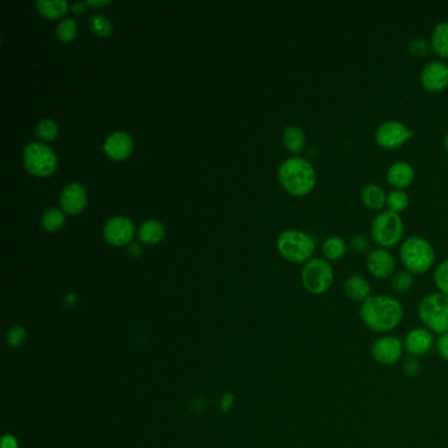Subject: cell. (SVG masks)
I'll use <instances>...</instances> for the list:
<instances>
[{
    "label": "cell",
    "instance_id": "cell-1",
    "mask_svg": "<svg viewBox=\"0 0 448 448\" xmlns=\"http://www.w3.org/2000/svg\"><path fill=\"white\" fill-rule=\"evenodd\" d=\"M359 315L369 330L388 333L401 324L404 309L397 298L392 296L374 295L362 303Z\"/></svg>",
    "mask_w": 448,
    "mask_h": 448
},
{
    "label": "cell",
    "instance_id": "cell-2",
    "mask_svg": "<svg viewBox=\"0 0 448 448\" xmlns=\"http://www.w3.org/2000/svg\"><path fill=\"white\" fill-rule=\"evenodd\" d=\"M279 182L288 194L306 196L317 184V173L313 164L300 157L288 158L279 166Z\"/></svg>",
    "mask_w": 448,
    "mask_h": 448
},
{
    "label": "cell",
    "instance_id": "cell-3",
    "mask_svg": "<svg viewBox=\"0 0 448 448\" xmlns=\"http://www.w3.org/2000/svg\"><path fill=\"white\" fill-rule=\"evenodd\" d=\"M402 265L411 275H422L435 263V250L428 239L413 235L407 238L400 249Z\"/></svg>",
    "mask_w": 448,
    "mask_h": 448
},
{
    "label": "cell",
    "instance_id": "cell-4",
    "mask_svg": "<svg viewBox=\"0 0 448 448\" xmlns=\"http://www.w3.org/2000/svg\"><path fill=\"white\" fill-rule=\"evenodd\" d=\"M277 250L291 263H306L316 251V242L300 230H285L277 238Z\"/></svg>",
    "mask_w": 448,
    "mask_h": 448
},
{
    "label": "cell",
    "instance_id": "cell-5",
    "mask_svg": "<svg viewBox=\"0 0 448 448\" xmlns=\"http://www.w3.org/2000/svg\"><path fill=\"white\" fill-rule=\"evenodd\" d=\"M418 315L423 325L437 334L448 333V296L430 294L418 306Z\"/></svg>",
    "mask_w": 448,
    "mask_h": 448
},
{
    "label": "cell",
    "instance_id": "cell-6",
    "mask_svg": "<svg viewBox=\"0 0 448 448\" xmlns=\"http://www.w3.org/2000/svg\"><path fill=\"white\" fill-rule=\"evenodd\" d=\"M404 221L401 216L390 211H384L376 216L371 225V235L375 244L383 249H389L401 242L404 237Z\"/></svg>",
    "mask_w": 448,
    "mask_h": 448
},
{
    "label": "cell",
    "instance_id": "cell-7",
    "mask_svg": "<svg viewBox=\"0 0 448 448\" xmlns=\"http://www.w3.org/2000/svg\"><path fill=\"white\" fill-rule=\"evenodd\" d=\"M301 282L312 295H324L334 283V268L329 261L313 258L301 271Z\"/></svg>",
    "mask_w": 448,
    "mask_h": 448
},
{
    "label": "cell",
    "instance_id": "cell-8",
    "mask_svg": "<svg viewBox=\"0 0 448 448\" xmlns=\"http://www.w3.org/2000/svg\"><path fill=\"white\" fill-rule=\"evenodd\" d=\"M22 159L27 170L36 176H48L55 171L58 158L54 150L42 143H28L24 147Z\"/></svg>",
    "mask_w": 448,
    "mask_h": 448
},
{
    "label": "cell",
    "instance_id": "cell-9",
    "mask_svg": "<svg viewBox=\"0 0 448 448\" xmlns=\"http://www.w3.org/2000/svg\"><path fill=\"white\" fill-rule=\"evenodd\" d=\"M414 132L409 129L404 122L398 120H388L377 126L375 141L386 150H395L411 140Z\"/></svg>",
    "mask_w": 448,
    "mask_h": 448
},
{
    "label": "cell",
    "instance_id": "cell-10",
    "mask_svg": "<svg viewBox=\"0 0 448 448\" xmlns=\"http://www.w3.org/2000/svg\"><path fill=\"white\" fill-rule=\"evenodd\" d=\"M404 353V342L395 336H384L376 339L371 346V355L381 366L397 363Z\"/></svg>",
    "mask_w": 448,
    "mask_h": 448
},
{
    "label": "cell",
    "instance_id": "cell-11",
    "mask_svg": "<svg viewBox=\"0 0 448 448\" xmlns=\"http://www.w3.org/2000/svg\"><path fill=\"white\" fill-rule=\"evenodd\" d=\"M103 235L113 246L131 244L134 237V225L128 217L116 216L104 225Z\"/></svg>",
    "mask_w": 448,
    "mask_h": 448
},
{
    "label": "cell",
    "instance_id": "cell-12",
    "mask_svg": "<svg viewBox=\"0 0 448 448\" xmlns=\"http://www.w3.org/2000/svg\"><path fill=\"white\" fill-rule=\"evenodd\" d=\"M366 265L369 274L376 279H387L395 275L396 261L387 249L380 247L371 250L367 255Z\"/></svg>",
    "mask_w": 448,
    "mask_h": 448
},
{
    "label": "cell",
    "instance_id": "cell-13",
    "mask_svg": "<svg viewBox=\"0 0 448 448\" xmlns=\"http://www.w3.org/2000/svg\"><path fill=\"white\" fill-rule=\"evenodd\" d=\"M421 84L426 91H443L448 86L447 63L442 61L428 63L421 72Z\"/></svg>",
    "mask_w": 448,
    "mask_h": 448
},
{
    "label": "cell",
    "instance_id": "cell-14",
    "mask_svg": "<svg viewBox=\"0 0 448 448\" xmlns=\"http://www.w3.org/2000/svg\"><path fill=\"white\" fill-rule=\"evenodd\" d=\"M103 150L113 161H122L128 158L133 150L131 134L122 131L110 134L103 145Z\"/></svg>",
    "mask_w": 448,
    "mask_h": 448
},
{
    "label": "cell",
    "instance_id": "cell-15",
    "mask_svg": "<svg viewBox=\"0 0 448 448\" xmlns=\"http://www.w3.org/2000/svg\"><path fill=\"white\" fill-rule=\"evenodd\" d=\"M87 205V191L79 183L67 184L61 194L62 211L69 214L81 213Z\"/></svg>",
    "mask_w": 448,
    "mask_h": 448
},
{
    "label": "cell",
    "instance_id": "cell-16",
    "mask_svg": "<svg viewBox=\"0 0 448 448\" xmlns=\"http://www.w3.org/2000/svg\"><path fill=\"white\" fill-rule=\"evenodd\" d=\"M434 345V336L428 329H413L407 333L404 347L410 357H422L430 353Z\"/></svg>",
    "mask_w": 448,
    "mask_h": 448
},
{
    "label": "cell",
    "instance_id": "cell-17",
    "mask_svg": "<svg viewBox=\"0 0 448 448\" xmlns=\"http://www.w3.org/2000/svg\"><path fill=\"white\" fill-rule=\"evenodd\" d=\"M416 178V171L410 163L405 161H398L388 169V183L397 190H404L413 183Z\"/></svg>",
    "mask_w": 448,
    "mask_h": 448
},
{
    "label": "cell",
    "instance_id": "cell-18",
    "mask_svg": "<svg viewBox=\"0 0 448 448\" xmlns=\"http://www.w3.org/2000/svg\"><path fill=\"white\" fill-rule=\"evenodd\" d=\"M386 191L377 184H368L360 191V200L369 211H381L387 206Z\"/></svg>",
    "mask_w": 448,
    "mask_h": 448
},
{
    "label": "cell",
    "instance_id": "cell-19",
    "mask_svg": "<svg viewBox=\"0 0 448 448\" xmlns=\"http://www.w3.org/2000/svg\"><path fill=\"white\" fill-rule=\"evenodd\" d=\"M345 294L347 297L357 303H364L371 297V285L363 276H350L345 283Z\"/></svg>",
    "mask_w": 448,
    "mask_h": 448
},
{
    "label": "cell",
    "instance_id": "cell-20",
    "mask_svg": "<svg viewBox=\"0 0 448 448\" xmlns=\"http://www.w3.org/2000/svg\"><path fill=\"white\" fill-rule=\"evenodd\" d=\"M431 49L440 58H448V21H440L431 34Z\"/></svg>",
    "mask_w": 448,
    "mask_h": 448
},
{
    "label": "cell",
    "instance_id": "cell-21",
    "mask_svg": "<svg viewBox=\"0 0 448 448\" xmlns=\"http://www.w3.org/2000/svg\"><path fill=\"white\" fill-rule=\"evenodd\" d=\"M283 143L288 152L294 154L301 153L305 147V134L298 126L289 125L283 132Z\"/></svg>",
    "mask_w": 448,
    "mask_h": 448
},
{
    "label": "cell",
    "instance_id": "cell-22",
    "mask_svg": "<svg viewBox=\"0 0 448 448\" xmlns=\"http://www.w3.org/2000/svg\"><path fill=\"white\" fill-rule=\"evenodd\" d=\"M164 226L158 220H146L138 228V237L146 244H158L164 237Z\"/></svg>",
    "mask_w": 448,
    "mask_h": 448
},
{
    "label": "cell",
    "instance_id": "cell-23",
    "mask_svg": "<svg viewBox=\"0 0 448 448\" xmlns=\"http://www.w3.org/2000/svg\"><path fill=\"white\" fill-rule=\"evenodd\" d=\"M346 253V241L342 237H338V235L329 237L322 244V254L329 262H336L342 259Z\"/></svg>",
    "mask_w": 448,
    "mask_h": 448
},
{
    "label": "cell",
    "instance_id": "cell-24",
    "mask_svg": "<svg viewBox=\"0 0 448 448\" xmlns=\"http://www.w3.org/2000/svg\"><path fill=\"white\" fill-rule=\"evenodd\" d=\"M36 7L48 19H60L69 11V3L66 0H37Z\"/></svg>",
    "mask_w": 448,
    "mask_h": 448
},
{
    "label": "cell",
    "instance_id": "cell-25",
    "mask_svg": "<svg viewBox=\"0 0 448 448\" xmlns=\"http://www.w3.org/2000/svg\"><path fill=\"white\" fill-rule=\"evenodd\" d=\"M41 224L48 230V232H57L65 225V213L61 209L57 208H49L45 211L41 217Z\"/></svg>",
    "mask_w": 448,
    "mask_h": 448
},
{
    "label": "cell",
    "instance_id": "cell-26",
    "mask_svg": "<svg viewBox=\"0 0 448 448\" xmlns=\"http://www.w3.org/2000/svg\"><path fill=\"white\" fill-rule=\"evenodd\" d=\"M410 199L409 195L402 190H393L387 196L388 211L400 214L409 206Z\"/></svg>",
    "mask_w": 448,
    "mask_h": 448
},
{
    "label": "cell",
    "instance_id": "cell-27",
    "mask_svg": "<svg viewBox=\"0 0 448 448\" xmlns=\"http://www.w3.org/2000/svg\"><path fill=\"white\" fill-rule=\"evenodd\" d=\"M60 133L58 124L51 119L41 120L36 126V136L42 141H53Z\"/></svg>",
    "mask_w": 448,
    "mask_h": 448
},
{
    "label": "cell",
    "instance_id": "cell-28",
    "mask_svg": "<svg viewBox=\"0 0 448 448\" xmlns=\"http://www.w3.org/2000/svg\"><path fill=\"white\" fill-rule=\"evenodd\" d=\"M90 28L96 36L105 37L112 32V22L103 13H93L90 18Z\"/></svg>",
    "mask_w": 448,
    "mask_h": 448
},
{
    "label": "cell",
    "instance_id": "cell-29",
    "mask_svg": "<svg viewBox=\"0 0 448 448\" xmlns=\"http://www.w3.org/2000/svg\"><path fill=\"white\" fill-rule=\"evenodd\" d=\"M414 284V280H413V275L409 272V271H400L396 272L395 275L392 276V280H390V285H392V289L397 294H405L409 292L411 289V286Z\"/></svg>",
    "mask_w": 448,
    "mask_h": 448
},
{
    "label": "cell",
    "instance_id": "cell-30",
    "mask_svg": "<svg viewBox=\"0 0 448 448\" xmlns=\"http://www.w3.org/2000/svg\"><path fill=\"white\" fill-rule=\"evenodd\" d=\"M77 34H78V25L72 18H66L60 21L57 27V36L60 40L63 42H70L77 37Z\"/></svg>",
    "mask_w": 448,
    "mask_h": 448
},
{
    "label": "cell",
    "instance_id": "cell-31",
    "mask_svg": "<svg viewBox=\"0 0 448 448\" xmlns=\"http://www.w3.org/2000/svg\"><path fill=\"white\" fill-rule=\"evenodd\" d=\"M434 282L438 286L439 292L448 296V259L439 263L434 272Z\"/></svg>",
    "mask_w": 448,
    "mask_h": 448
},
{
    "label": "cell",
    "instance_id": "cell-32",
    "mask_svg": "<svg viewBox=\"0 0 448 448\" xmlns=\"http://www.w3.org/2000/svg\"><path fill=\"white\" fill-rule=\"evenodd\" d=\"M431 48V44L423 37H416L409 44V51L416 57H425L428 55V51Z\"/></svg>",
    "mask_w": 448,
    "mask_h": 448
},
{
    "label": "cell",
    "instance_id": "cell-33",
    "mask_svg": "<svg viewBox=\"0 0 448 448\" xmlns=\"http://www.w3.org/2000/svg\"><path fill=\"white\" fill-rule=\"evenodd\" d=\"M350 246H351V249H353L357 254H366V253L371 251V250H369L371 242H369V239L367 238L366 235H353L351 239H350Z\"/></svg>",
    "mask_w": 448,
    "mask_h": 448
},
{
    "label": "cell",
    "instance_id": "cell-34",
    "mask_svg": "<svg viewBox=\"0 0 448 448\" xmlns=\"http://www.w3.org/2000/svg\"><path fill=\"white\" fill-rule=\"evenodd\" d=\"M27 338V331L24 327L21 326H15L12 327L8 334H7V342H8V346L11 347H19L24 343Z\"/></svg>",
    "mask_w": 448,
    "mask_h": 448
},
{
    "label": "cell",
    "instance_id": "cell-35",
    "mask_svg": "<svg viewBox=\"0 0 448 448\" xmlns=\"http://www.w3.org/2000/svg\"><path fill=\"white\" fill-rule=\"evenodd\" d=\"M437 350L439 355L448 362V333L439 336L437 341Z\"/></svg>",
    "mask_w": 448,
    "mask_h": 448
},
{
    "label": "cell",
    "instance_id": "cell-36",
    "mask_svg": "<svg viewBox=\"0 0 448 448\" xmlns=\"http://www.w3.org/2000/svg\"><path fill=\"white\" fill-rule=\"evenodd\" d=\"M1 448H19V443L13 435L6 434L1 439Z\"/></svg>",
    "mask_w": 448,
    "mask_h": 448
},
{
    "label": "cell",
    "instance_id": "cell-37",
    "mask_svg": "<svg viewBox=\"0 0 448 448\" xmlns=\"http://www.w3.org/2000/svg\"><path fill=\"white\" fill-rule=\"evenodd\" d=\"M232 407H233V396L230 393H228L223 398V407H224V410H229Z\"/></svg>",
    "mask_w": 448,
    "mask_h": 448
},
{
    "label": "cell",
    "instance_id": "cell-38",
    "mask_svg": "<svg viewBox=\"0 0 448 448\" xmlns=\"http://www.w3.org/2000/svg\"><path fill=\"white\" fill-rule=\"evenodd\" d=\"M86 4L92 6V7H104V6L110 4V1H105V0H102V1H99V0H88V1H86Z\"/></svg>",
    "mask_w": 448,
    "mask_h": 448
},
{
    "label": "cell",
    "instance_id": "cell-39",
    "mask_svg": "<svg viewBox=\"0 0 448 448\" xmlns=\"http://www.w3.org/2000/svg\"><path fill=\"white\" fill-rule=\"evenodd\" d=\"M86 6H87L86 3H81V1H77V3H74V4H72V11H74V12H77V13H81V11H83V8H84Z\"/></svg>",
    "mask_w": 448,
    "mask_h": 448
},
{
    "label": "cell",
    "instance_id": "cell-40",
    "mask_svg": "<svg viewBox=\"0 0 448 448\" xmlns=\"http://www.w3.org/2000/svg\"><path fill=\"white\" fill-rule=\"evenodd\" d=\"M129 253H132L133 255L141 254V247H140V244H129Z\"/></svg>",
    "mask_w": 448,
    "mask_h": 448
},
{
    "label": "cell",
    "instance_id": "cell-41",
    "mask_svg": "<svg viewBox=\"0 0 448 448\" xmlns=\"http://www.w3.org/2000/svg\"><path fill=\"white\" fill-rule=\"evenodd\" d=\"M443 145H444V149L448 152V133L444 136V138H443Z\"/></svg>",
    "mask_w": 448,
    "mask_h": 448
}]
</instances>
